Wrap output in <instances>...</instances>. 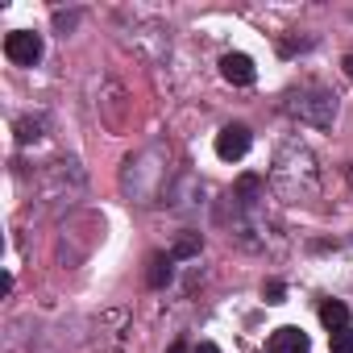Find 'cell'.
I'll list each match as a JSON object with an SVG mask.
<instances>
[{
	"instance_id": "obj_1",
	"label": "cell",
	"mask_w": 353,
	"mask_h": 353,
	"mask_svg": "<svg viewBox=\"0 0 353 353\" xmlns=\"http://www.w3.org/2000/svg\"><path fill=\"white\" fill-rule=\"evenodd\" d=\"M287 108H291L299 121L316 125V129L332 125V117H336V104H332V96H328V92H316V88H303V92H295Z\"/></svg>"
},
{
	"instance_id": "obj_2",
	"label": "cell",
	"mask_w": 353,
	"mask_h": 353,
	"mask_svg": "<svg viewBox=\"0 0 353 353\" xmlns=\"http://www.w3.org/2000/svg\"><path fill=\"white\" fill-rule=\"evenodd\" d=\"M5 54H9V63H17V67H34V63L42 59V38L30 34V30H13V34L5 38Z\"/></svg>"
},
{
	"instance_id": "obj_3",
	"label": "cell",
	"mask_w": 353,
	"mask_h": 353,
	"mask_svg": "<svg viewBox=\"0 0 353 353\" xmlns=\"http://www.w3.org/2000/svg\"><path fill=\"white\" fill-rule=\"evenodd\" d=\"M250 129L245 125H225L221 133H216V154L225 158V162H237V158H245L250 154Z\"/></svg>"
},
{
	"instance_id": "obj_4",
	"label": "cell",
	"mask_w": 353,
	"mask_h": 353,
	"mask_svg": "<svg viewBox=\"0 0 353 353\" xmlns=\"http://www.w3.org/2000/svg\"><path fill=\"white\" fill-rule=\"evenodd\" d=\"M221 75H225L233 88H250V83L258 79V71H254V59H250V54H237V50L221 59Z\"/></svg>"
},
{
	"instance_id": "obj_5",
	"label": "cell",
	"mask_w": 353,
	"mask_h": 353,
	"mask_svg": "<svg viewBox=\"0 0 353 353\" xmlns=\"http://www.w3.org/2000/svg\"><path fill=\"white\" fill-rule=\"evenodd\" d=\"M270 353H307V336L299 328H274L270 332Z\"/></svg>"
},
{
	"instance_id": "obj_6",
	"label": "cell",
	"mask_w": 353,
	"mask_h": 353,
	"mask_svg": "<svg viewBox=\"0 0 353 353\" xmlns=\"http://www.w3.org/2000/svg\"><path fill=\"white\" fill-rule=\"evenodd\" d=\"M320 324H324L328 332H345V328H349V307H345L341 299L320 303Z\"/></svg>"
},
{
	"instance_id": "obj_7",
	"label": "cell",
	"mask_w": 353,
	"mask_h": 353,
	"mask_svg": "<svg viewBox=\"0 0 353 353\" xmlns=\"http://www.w3.org/2000/svg\"><path fill=\"white\" fill-rule=\"evenodd\" d=\"M150 266H154V270H150V287H162V283H170V258H154Z\"/></svg>"
},
{
	"instance_id": "obj_8",
	"label": "cell",
	"mask_w": 353,
	"mask_h": 353,
	"mask_svg": "<svg viewBox=\"0 0 353 353\" xmlns=\"http://www.w3.org/2000/svg\"><path fill=\"white\" fill-rule=\"evenodd\" d=\"M332 353H353V328L332 332Z\"/></svg>"
},
{
	"instance_id": "obj_9",
	"label": "cell",
	"mask_w": 353,
	"mask_h": 353,
	"mask_svg": "<svg viewBox=\"0 0 353 353\" xmlns=\"http://www.w3.org/2000/svg\"><path fill=\"white\" fill-rule=\"evenodd\" d=\"M262 295H266V303H283V283H279V279H270V283L262 287Z\"/></svg>"
},
{
	"instance_id": "obj_10",
	"label": "cell",
	"mask_w": 353,
	"mask_h": 353,
	"mask_svg": "<svg viewBox=\"0 0 353 353\" xmlns=\"http://www.w3.org/2000/svg\"><path fill=\"white\" fill-rule=\"evenodd\" d=\"M196 250H200V241H196V237H183L179 245H174V258H192Z\"/></svg>"
},
{
	"instance_id": "obj_11",
	"label": "cell",
	"mask_w": 353,
	"mask_h": 353,
	"mask_svg": "<svg viewBox=\"0 0 353 353\" xmlns=\"http://www.w3.org/2000/svg\"><path fill=\"white\" fill-rule=\"evenodd\" d=\"M192 353H221V349H216V345H212V341H204V345H196V349H192Z\"/></svg>"
},
{
	"instance_id": "obj_12",
	"label": "cell",
	"mask_w": 353,
	"mask_h": 353,
	"mask_svg": "<svg viewBox=\"0 0 353 353\" xmlns=\"http://www.w3.org/2000/svg\"><path fill=\"white\" fill-rule=\"evenodd\" d=\"M345 71H349V75H353V54H349V59H345Z\"/></svg>"
}]
</instances>
